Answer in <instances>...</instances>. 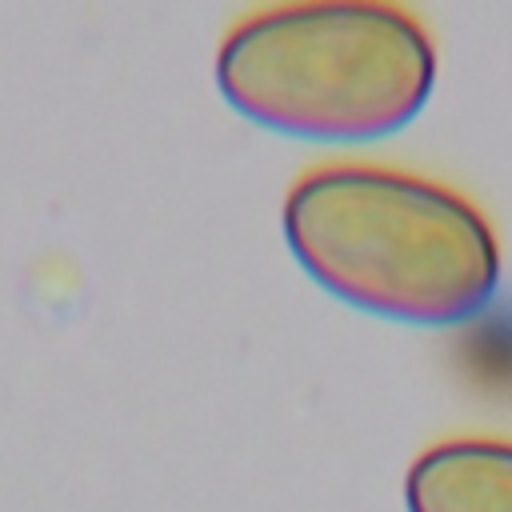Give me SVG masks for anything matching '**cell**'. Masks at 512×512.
Segmentation results:
<instances>
[{"label": "cell", "instance_id": "obj_1", "mask_svg": "<svg viewBox=\"0 0 512 512\" xmlns=\"http://www.w3.org/2000/svg\"><path fill=\"white\" fill-rule=\"evenodd\" d=\"M296 264L336 300L424 328L480 316L500 288V236L460 188L388 164H320L284 196Z\"/></svg>", "mask_w": 512, "mask_h": 512}, {"label": "cell", "instance_id": "obj_2", "mask_svg": "<svg viewBox=\"0 0 512 512\" xmlns=\"http://www.w3.org/2000/svg\"><path fill=\"white\" fill-rule=\"evenodd\" d=\"M216 88L240 116L280 136L364 144L424 112L436 44L400 4H280L232 24L216 52Z\"/></svg>", "mask_w": 512, "mask_h": 512}, {"label": "cell", "instance_id": "obj_3", "mask_svg": "<svg viewBox=\"0 0 512 512\" xmlns=\"http://www.w3.org/2000/svg\"><path fill=\"white\" fill-rule=\"evenodd\" d=\"M408 512H512V440L452 436L404 472Z\"/></svg>", "mask_w": 512, "mask_h": 512}]
</instances>
